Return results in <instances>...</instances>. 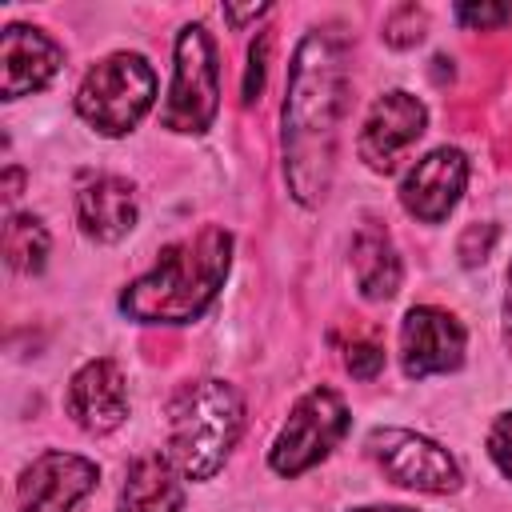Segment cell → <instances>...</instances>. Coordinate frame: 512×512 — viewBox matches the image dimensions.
<instances>
[{"label":"cell","instance_id":"8992f818","mask_svg":"<svg viewBox=\"0 0 512 512\" xmlns=\"http://www.w3.org/2000/svg\"><path fill=\"white\" fill-rule=\"evenodd\" d=\"M344 432H348V408H344L340 392H332V388H312V392H304V396L292 404L284 428H280L276 440H272L268 464H272V472H280V476H300V472H308L312 464H320V460L344 440Z\"/></svg>","mask_w":512,"mask_h":512},{"label":"cell","instance_id":"603a6c76","mask_svg":"<svg viewBox=\"0 0 512 512\" xmlns=\"http://www.w3.org/2000/svg\"><path fill=\"white\" fill-rule=\"evenodd\" d=\"M264 12H268V4H252V8H232V4H228V8H224V20L240 28L244 20H256V16H264Z\"/></svg>","mask_w":512,"mask_h":512},{"label":"cell","instance_id":"4fadbf2b","mask_svg":"<svg viewBox=\"0 0 512 512\" xmlns=\"http://www.w3.org/2000/svg\"><path fill=\"white\" fill-rule=\"evenodd\" d=\"M64 64V52L52 36L28 24H8L0 36V92L4 100H20L40 92Z\"/></svg>","mask_w":512,"mask_h":512},{"label":"cell","instance_id":"7c38bea8","mask_svg":"<svg viewBox=\"0 0 512 512\" xmlns=\"http://www.w3.org/2000/svg\"><path fill=\"white\" fill-rule=\"evenodd\" d=\"M68 416L92 432V436H108L124 424L128 416V388H124V372L116 360H88L72 380H68Z\"/></svg>","mask_w":512,"mask_h":512},{"label":"cell","instance_id":"6da1fadb","mask_svg":"<svg viewBox=\"0 0 512 512\" xmlns=\"http://www.w3.org/2000/svg\"><path fill=\"white\" fill-rule=\"evenodd\" d=\"M344 52L332 36L308 32L296 44L284 96V176L300 204H320L336 168V136L344 112Z\"/></svg>","mask_w":512,"mask_h":512},{"label":"cell","instance_id":"5b68a950","mask_svg":"<svg viewBox=\"0 0 512 512\" xmlns=\"http://www.w3.org/2000/svg\"><path fill=\"white\" fill-rule=\"evenodd\" d=\"M220 108V64H216V44L204 24H184L176 36V68H172V88L160 108V124L168 132H208Z\"/></svg>","mask_w":512,"mask_h":512},{"label":"cell","instance_id":"2e32d148","mask_svg":"<svg viewBox=\"0 0 512 512\" xmlns=\"http://www.w3.org/2000/svg\"><path fill=\"white\" fill-rule=\"evenodd\" d=\"M352 272L364 300H388L400 288V256L392 248V236L368 220L352 236Z\"/></svg>","mask_w":512,"mask_h":512},{"label":"cell","instance_id":"30bf717a","mask_svg":"<svg viewBox=\"0 0 512 512\" xmlns=\"http://www.w3.org/2000/svg\"><path fill=\"white\" fill-rule=\"evenodd\" d=\"M100 480V468L76 452H44L36 456L16 484L20 512H72Z\"/></svg>","mask_w":512,"mask_h":512},{"label":"cell","instance_id":"277c9868","mask_svg":"<svg viewBox=\"0 0 512 512\" xmlns=\"http://www.w3.org/2000/svg\"><path fill=\"white\" fill-rule=\"evenodd\" d=\"M156 100V72L140 52H112L84 72L76 88V112L100 136L132 132Z\"/></svg>","mask_w":512,"mask_h":512},{"label":"cell","instance_id":"e0dca14e","mask_svg":"<svg viewBox=\"0 0 512 512\" xmlns=\"http://www.w3.org/2000/svg\"><path fill=\"white\" fill-rule=\"evenodd\" d=\"M4 256L12 272H40L48 260V228L36 216H8L4 224Z\"/></svg>","mask_w":512,"mask_h":512},{"label":"cell","instance_id":"3957f363","mask_svg":"<svg viewBox=\"0 0 512 512\" xmlns=\"http://www.w3.org/2000/svg\"><path fill=\"white\" fill-rule=\"evenodd\" d=\"M244 432V400L228 380H192L168 404V460L184 480H212Z\"/></svg>","mask_w":512,"mask_h":512},{"label":"cell","instance_id":"d6986e66","mask_svg":"<svg viewBox=\"0 0 512 512\" xmlns=\"http://www.w3.org/2000/svg\"><path fill=\"white\" fill-rule=\"evenodd\" d=\"M268 36H260L252 48H248V68H244V88H240V100L244 104H256L260 100V88H264V68H268Z\"/></svg>","mask_w":512,"mask_h":512},{"label":"cell","instance_id":"9a60e30c","mask_svg":"<svg viewBox=\"0 0 512 512\" xmlns=\"http://www.w3.org/2000/svg\"><path fill=\"white\" fill-rule=\"evenodd\" d=\"M180 468L168 456H136L124 472L116 512H180L184 508V484Z\"/></svg>","mask_w":512,"mask_h":512},{"label":"cell","instance_id":"cb8c5ba5","mask_svg":"<svg viewBox=\"0 0 512 512\" xmlns=\"http://www.w3.org/2000/svg\"><path fill=\"white\" fill-rule=\"evenodd\" d=\"M4 188H8V192H4L8 200H16V196H20V192H16V188H20V172H16V168H12L8 176H4Z\"/></svg>","mask_w":512,"mask_h":512},{"label":"cell","instance_id":"ba28073f","mask_svg":"<svg viewBox=\"0 0 512 512\" xmlns=\"http://www.w3.org/2000/svg\"><path fill=\"white\" fill-rule=\"evenodd\" d=\"M400 360L412 380L456 372L464 364V324L436 304L408 308L400 324Z\"/></svg>","mask_w":512,"mask_h":512},{"label":"cell","instance_id":"d4e9b609","mask_svg":"<svg viewBox=\"0 0 512 512\" xmlns=\"http://www.w3.org/2000/svg\"><path fill=\"white\" fill-rule=\"evenodd\" d=\"M356 512H408V508H380V504H372V508H356Z\"/></svg>","mask_w":512,"mask_h":512},{"label":"cell","instance_id":"7402d4cb","mask_svg":"<svg viewBox=\"0 0 512 512\" xmlns=\"http://www.w3.org/2000/svg\"><path fill=\"white\" fill-rule=\"evenodd\" d=\"M500 340H504V352L512 356V260H508V276H504V304H500Z\"/></svg>","mask_w":512,"mask_h":512},{"label":"cell","instance_id":"7a4b0ae2","mask_svg":"<svg viewBox=\"0 0 512 512\" xmlns=\"http://www.w3.org/2000/svg\"><path fill=\"white\" fill-rule=\"evenodd\" d=\"M232 264V236L216 224L184 236L120 292V312L136 324H188L216 300Z\"/></svg>","mask_w":512,"mask_h":512},{"label":"cell","instance_id":"5bb4252c","mask_svg":"<svg viewBox=\"0 0 512 512\" xmlns=\"http://www.w3.org/2000/svg\"><path fill=\"white\" fill-rule=\"evenodd\" d=\"M80 232L96 244H116L136 228V192L120 176H92L76 192Z\"/></svg>","mask_w":512,"mask_h":512},{"label":"cell","instance_id":"8fae6325","mask_svg":"<svg viewBox=\"0 0 512 512\" xmlns=\"http://www.w3.org/2000/svg\"><path fill=\"white\" fill-rule=\"evenodd\" d=\"M464 184H468V160L460 148L444 144L408 168V176L400 184V204L408 216H416L424 224H440L460 204Z\"/></svg>","mask_w":512,"mask_h":512},{"label":"cell","instance_id":"ffe728a7","mask_svg":"<svg viewBox=\"0 0 512 512\" xmlns=\"http://www.w3.org/2000/svg\"><path fill=\"white\" fill-rule=\"evenodd\" d=\"M456 20L468 28H500L512 20V4H456Z\"/></svg>","mask_w":512,"mask_h":512},{"label":"cell","instance_id":"44dd1931","mask_svg":"<svg viewBox=\"0 0 512 512\" xmlns=\"http://www.w3.org/2000/svg\"><path fill=\"white\" fill-rule=\"evenodd\" d=\"M488 452H492L496 468L512 480V412H500L496 424L488 428Z\"/></svg>","mask_w":512,"mask_h":512},{"label":"cell","instance_id":"9c48e42d","mask_svg":"<svg viewBox=\"0 0 512 512\" xmlns=\"http://www.w3.org/2000/svg\"><path fill=\"white\" fill-rule=\"evenodd\" d=\"M424 128H428V108L412 92H400V88L384 92L360 128V144H356L360 160L372 172H392L396 160L424 136Z\"/></svg>","mask_w":512,"mask_h":512},{"label":"cell","instance_id":"52a82bcc","mask_svg":"<svg viewBox=\"0 0 512 512\" xmlns=\"http://www.w3.org/2000/svg\"><path fill=\"white\" fill-rule=\"evenodd\" d=\"M368 452L404 488L432 492V496H444V492H456L460 488V468L448 456V448H440L436 440H428L420 432H408V428H376L368 436Z\"/></svg>","mask_w":512,"mask_h":512},{"label":"cell","instance_id":"ac0fdd59","mask_svg":"<svg viewBox=\"0 0 512 512\" xmlns=\"http://www.w3.org/2000/svg\"><path fill=\"white\" fill-rule=\"evenodd\" d=\"M340 360L344 368L356 376V380H372L380 368H384V344L376 336H352L344 348H340Z\"/></svg>","mask_w":512,"mask_h":512}]
</instances>
